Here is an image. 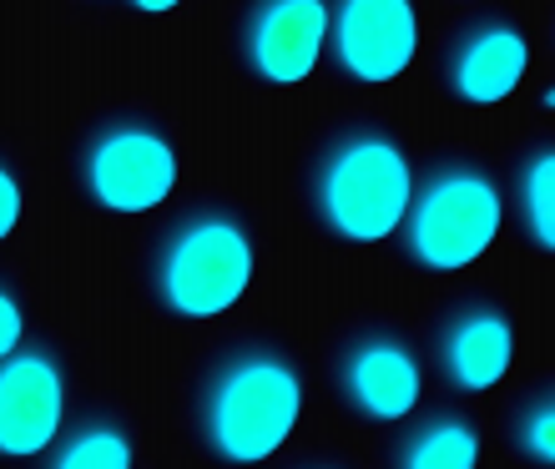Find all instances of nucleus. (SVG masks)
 Instances as JSON below:
<instances>
[{
    "instance_id": "obj_1",
    "label": "nucleus",
    "mask_w": 555,
    "mask_h": 469,
    "mask_svg": "<svg viewBox=\"0 0 555 469\" xmlns=\"http://www.w3.org/2000/svg\"><path fill=\"white\" fill-rule=\"evenodd\" d=\"M298 409H304L298 368L278 353L243 349L203 389L207 450L228 465H263L293 434Z\"/></svg>"
},
{
    "instance_id": "obj_2",
    "label": "nucleus",
    "mask_w": 555,
    "mask_h": 469,
    "mask_svg": "<svg viewBox=\"0 0 555 469\" xmlns=\"http://www.w3.org/2000/svg\"><path fill=\"white\" fill-rule=\"evenodd\" d=\"M319 218L344 243H379L404 222L414 197V167L395 136H344L319 167Z\"/></svg>"
},
{
    "instance_id": "obj_3",
    "label": "nucleus",
    "mask_w": 555,
    "mask_h": 469,
    "mask_svg": "<svg viewBox=\"0 0 555 469\" xmlns=\"http://www.w3.org/2000/svg\"><path fill=\"white\" fill-rule=\"evenodd\" d=\"M253 237L237 218L207 212L182 222L157 252V298L177 318H218L248 294Z\"/></svg>"
},
{
    "instance_id": "obj_4",
    "label": "nucleus",
    "mask_w": 555,
    "mask_h": 469,
    "mask_svg": "<svg viewBox=\"0 0 555 469\" xmlns=\"http://www.w3.org/2000/svg\"><path fill=\"white\" fill-rule=\"evenodd\" d=\"M500 222H505V207H500L495 182L475 167H444L424 182V192L410 197L404 248L414 263L435 268V273H454V268H469L495 243Z\"/></svg>"
},
{
    "instance_id": "obj_5",
    "label": "nucleus",
    "mask_w": 555,
    "mask_h": 469,
    "mask_svg": "<svg viewBox=\"0 0 555 469\" xmlns=\"http://www.w3.org/2000/svg\"><path fill=\"white\" fill-rule=\"evenodd\" d=\"M81 177L112 212H152L177 187V147L142 121H117L87 147Z\"/></svg>"
},
{
    "instance_id": "obj_6",
    "label": "nucleus",
    "mask_w": 555,
    "mask_h": 469,
    "mask_svg": "<svg viewBox=\"0 0 555 469\" xmlns=\"http://www.w3.org/2000/svg\"><path fill=\"white\" fill-rule=\"evenodd\" d=\"M328 45L353 81L384 87L410 71L420 51V15L410 0H338L328 21Z\"/></svg>"
},
{
    "instance_id": "obj_7",
    "label": "nucleus",
    "mask_w": 555,
    "mask_h": 469,
    "mask_svg": "<svg viewBox=\"0 0 555 469\" xmlns=\"http://www.w3.org/2000/svg\"><path fill=\"white\" fill-rule=\"evenodd\" d=\"M66 414V379L46 349H15L0 359V455L30 459L56 440Z\"/></svg>"
},
{
    "instance_id": "obj_8",
    "label": "nucleus",
    "mask_w": 555,
    "mask_h": 469,
    "mask_svg": "<svg viewBox=\"0 0 555 469\" xmlns=\"http://www.w3.org/2000/svg\"><path fill=\"white\" fill-rule=\"evenodd\" d=\"M328 5L323 0H258L243 21V56L273 87H298L323 56Z\"/></svg>"
},
{
    "instance_id": "obj_9",
    "label": "nucleus",
    "mask_w": 555,
    "mask_h": 469,
    "mask_svg": "<svg viewBox=\"0 0 555 469\" xmlns=\"http://www.w3.org/2000/svg\"><path fill=\"white\" fill-rule=\"evenodd\" d=\"M530 61V41L505 21H485L460 36V45L444 61V87L469 106H495L505 102Z\"/></svg>"
},
{
    "instance_id": "obj_10",
    "label": "nucleus",
    "mask_w": 555,
    "mask_h": 469,
    "mask_svg": "<svg viewBox=\"0 0 555 469\" xmlns=\"http://www.w3.org/2000/svg\"><path fill=\"white\" fill-rule=\"evenodd\" d=\"M344 394L369 419H404L420 404V359L399 338H359L344 353Z\"/></svg>"
},
{
    "instance_id": "obj_11",
    "label": "nucleus",
    "mask_w": 555,
    "mask_h": 469,
    "mask_svg": "<svg viewBox=\"0 0 555 469\" xmlns=\"http://www.w3.org/2000/svg\"><path fill=\"white\" fill-rule=\"evenodd\" d=\"M515 364V328L500 309H465L444 328L439 343V368L454 389L465 394H490Z\"/></svg>"
},
{
    "instance_id": "obj_12",
    "label": "nucleus",
    "mask_w": 555,
    "mask_h": 469,
    "mask_svg": "<svg viewBox=\"0 0 555 469\" xmlns=\"http://www.w3.org/2000/svg\"><path fill=\"white\" fill-rule=\"evenodd\" d=\"M480 465V434L469 419H429L414 429L404 450H399V469H475Z\"/></svg>"
},
{
    "instance_id": "obj_13",
    "label": "nucleus",
    "mask_w": 555,
    "mask_h": 469,
    "mask_svg": "<svg viewBox=\"0 0 555 469\" xmlns=\"http://www.w3.org/2000/svg\"><path fill=\"white\" fill-rule=\"evenodd\" d=\"M51 469H132V434L117 425H76L72 440H61Z\"/></svg>"
},
{
    "instance_id": "obj_14",
    "label": "nucleus",
    "mask_w": 555,
    "mask_h": 469,
    "mask_svg": "<svg viewBox=\"0 0 555 469\" xmlns=\"http://www.w3.org/2000/svg\"><path fill=\"white\" fill-rule=\"evenodd\" d=\"M520 218H526V237L541 252L555 248V157L535 152L520 172Z\"/></svg>"
},
{
    "instance_id": "obj_15",
    "label": "nucleus",
    "mask_w": 555,
    "mask_h": 469,
    "mask_svg": "<svg viewBox=\"0 0 555 469\" xmlns=\"http://www.w3.org/2000/svg\"><path fill=\"white\" fill-rule=\"evenodd\" d=\"M515 444H520V455L535 459V465H551L555 459V399L551 394H535L526 409H520Z\"/></svg>"
},
{
    "instance_id": "obj_16",
    "label": "nucleus",
    "mask_w": 555,
    "mask_h": 469,
    "mask_svg": "<svg viewBox=\"0 0 555 469\" xmlns=\"http://www.w3.org/2000/svg\"><path fill=\"white\" fill-rule=\"evenodd\" d=\"M21 338H26V318H21V303H15V294L5 288V283H0V359L21 349Z\"/></svg>"
},
{
    "instance_id": "obj_17",
    "label": "nucleus",
    "mask_w": 555,
    "mask_h": 469,
    "mask_svg": "<svg viewBox=\"0 0 555 469\" xmlns=\"http://www.w3.org/2000/svg\"><path fill=\"white\" fill-rule=\"evenodd\" d=\"M15 218H21V187H15L11 167L0 161V237H11Z\"/></svg>"
},
{
    "instance_id": "obj_18",
    "label": "nucleus",
    "mask_w": 555,
    "mask_h": 469,
    "mask_svg": "<svg viewBox=\"0 0 555 469\" xmlns=\"http://www.w3.org/2000/svg\"><path fill=\"white\" fill-rule=\"evenodd\" d=\"M137 5H142V11H152V15H157V11H172V5H182V0H137Z\"/></svg>"
}]
</instances>
